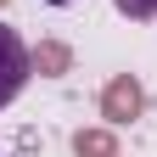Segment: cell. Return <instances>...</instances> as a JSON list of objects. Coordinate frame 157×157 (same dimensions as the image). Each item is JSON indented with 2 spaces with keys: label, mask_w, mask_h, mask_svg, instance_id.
I'll list each match as a JSON object with an SVG mask.
<instances>
[{
  "label": "cell",
  "mask_w": 157,
  "mask_h": 157,
  "mask_svg": "<svg viewBox=\"0 0 157 157\" xmlns=\"http://www.w3.org/2000/svg\"><path fill=\"white\" fill-rule=\"evenodd\" d=\"M73 67V51L62 45V39H39L34 45V73H45V78H62Z\"/></svg>",
  "instance_id": "3957f363"
},
{
  "label": "cell",
  "mask_w": 157,
  "mask_h": 157,
  "mask_svg": "<svg viewBox=\"0 0 157 157\" xmlns=\"http://www.w3.org/2000/svg\"><path fill=\"white\" fill-rule=\"evenodd\" d=\"M45 6H73V0H45Z\"/></svg>",
  "instance_id": "8992f818"
},
{
  "label": "cell",
  "mask_w": 157,
  "mask_h": 157,
  "mask_svg": "<svg viewBox=\"0 0 157 157\" xmlns=\"http://www.w3.org/2000/svg\"><path fill=\"white\" fill-rule=\"evenodd\" d=\"M73 157H118V135L112 129H78L73 135Z\"/></svg>",
  "instance_id": "277c9868"
},
{
  "label": "cell",
  "mask_w": 157,
  "mask_h": 157,
  "mask_svg": "<svg viewBox=\"0 0 157 157\" xmlns=\"http://www.w3.org/2000/svg\"><path fill=\"white\" fill-rule=\"evenodd\" d=\"M112 6L124 11V17H140V23H146V17H157V0H112Z\"/></svg>",
  "instance_id": "5b68a950"
},
{
  "label": "cell",
  "mask_w": 157,
  "mask_h": 157,
  "mask_svg": "<svg viewBox=\"0 0 157 157\" xmlns=\"http://www.w3.org/2000/svg\"><path fill=\"white\" fill-rule=\"evenodd\" d=\"M28 73H34V51L17 39V28H0V107H11L23 95Z\"/></svg>",
  "instance_id": "6da1fadb"
},
{
  "label": "cell",
  "mask_w": 157,
  "mask_h": 157,
  "mask_svg": "<svg viewBox=\"0 0 157 157\" xmlns=\"http://www.w3.org/2000/svg\"><path fill=\"white\" fill-rule=\"evenodd\" d=\"M0 6H6V0H0Z\"/></svg>",
  "instance_id": "52a82bcc"
},
{
  "label": "cell",
  "mask_w": 157,
  "mask_h": 157,
  "mask_svg": "<svg viewBox=\"0 0 157 157\" xmlns=\"http://www.w3.org/2000/svg\"><path fill=\"white\" fill-rule=\"evenodd\" d=\"M140 112H146V90H140V78L118 73L112 84L101 90V118H107V124H135Z\"/></svg>",
  "instance_id": "7a4b0ae2"
}]
</instances>
